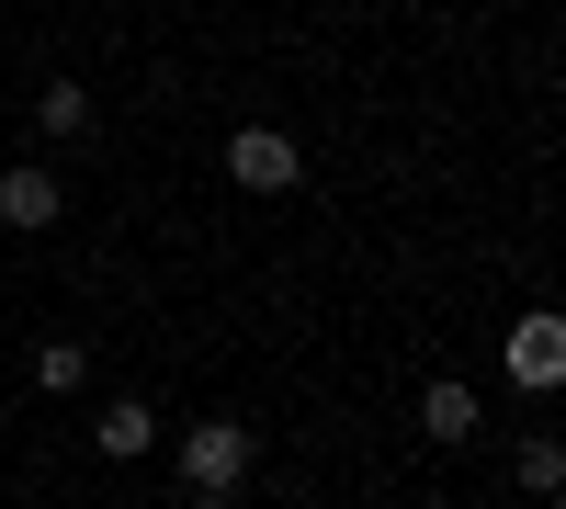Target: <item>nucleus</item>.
Returning a JSON list of instances; mask_svg holds the SVG:
<instances>
[{"instance_id": "9d476101", "label": "nucleus", "mask_w": 566, "mask_h": 509, "mask_svg": "<svg viewBox=\"0 0 566 509\" xmlns=\"http://www.w3.org/2000/svg\"><path fill=\"white\" fill-rule=\"evenodd\" d=\"M193 509H227V487H193Z\"/></svg>"}, {"instance_id": "1a4fd4ad", "label": "nucleus", "mask_w": 566, "mask_h": 509, "mask_svg": "<svg viewBox=\"0 0 566 509\" xmlns=\"http://www.w3.org/2000/svg\"><path fill=\"white\" fill-rule=\"evenodd\" d=\"M522 487H544V498L566 487V442H555V431H533V442H522Z\"/></svg>"}, {"instance_id": "20e7f679", "label": "nucleus", "mask_w": 566, "mask_h": 509, "mask_svg": "<svg viewBox=\"0 0 566 509\" xmlns=\"http://www.w3.org/2000/svg\"><path fill=\"white\" fill-rule=\"evenodd\" d=\"M510 374H522V385H566V317H522V329H510Z\"/></svg>"}, {"instance_id": "f03ea898", "label": "nucleus", "mask_w": 566, "mask_h": 509, "mask_svg": "<svg viewBox=\"0 0 566 509\" xmlns=\"http://www.w3.org/2000/svg\"><path fill=\"white\" fill-rule=\"evenodd\" d=\"M181 476H193V487H239V476H250V431H239V420L181 431Z\"/></svg>"}, {"instance_id": "6e6552de", "label": "nucleus", "mask_w": 566, "mask_h": 509, "mask_svg": "<svg viewBox=\"0 0 566 509\" xmlns=\"http://www.w3.org/2000/svg\"><path fill=\"white\" fill-rule=\"evenodd\" d=\"M34 114H45V136H80V125H91V91H80V79H45Z\"/></svg>"}, {"instance_id": "423d86ee", "label": "nucleus", "mask_w": 566, "mask_h": 509, "mask_svg": "<svg viewBox=\"0 0 566 509\" xmlns=\"http://www.w3.org/2000/svg\"><path fill=\"white\" fill-rule=\"evenodd\" d=\"M419 431H431V442H476V431H488L476 385H431V396H419Z\"/></svg>"}, {"instance_id": "0eeeda50", "label": "nucleus", "mask_w": 566, "mask_h": 509, "mask_svg": "<svg viewBox=\"0 0 566 509\" xmlns=\"http://www.w3.org/2000/svg\"><path fill=\"white\" fill-rule=\"evenodd\" d=\"M34 385H45V396L91 385V351H80V340H34Z\"/></svg>"}, {"instance_id": "f257e3e1", "label": "nucleus", "mask_w": 566, "mask_h": 509, "mask_svg": "<svg viewBox=\"0 0 566 509\" xmlns=\"http://www.w3.org/2000/svg\"><path fill=\"white\" fill-rule=\"evenodd\" d=\"M227 181H239V193H295V181H306V159H295V136L239 125V136H227Z\"/></svg>"}, {"instance_id": "39448f33", "label": "nucleus", "mask_w": 566, "mask_h": 509, "mask_svg": "<svg viewBox=\"0 0 566 509\" xmlns=\"http://www.w3.org/2000/svg\"><path fill=\"white\" fill-rule=\"evenodd\" d=\"M57 170H0V226H57Z\"/></svg>"}, {"instance_id": "7ed1b4c3", "label": "nucleus", "mask_w": 566, "mask_h": 509, "mask_svg": "<svg viewBox=\"0 0 566 509\" xmlns=\"http://www.w3.org/2000/svg\"><path fill=\"white\" fill-rule=\"evenodd\" d=\"M91 453H103V465H148V453H159V420H148V396H114L103 420H91Z\"/></svg>"}]
</instances>
